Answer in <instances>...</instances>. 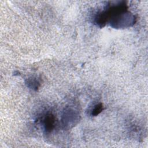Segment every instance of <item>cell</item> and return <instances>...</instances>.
Here are the masks:
<instances>
[{
    "instance_id": "obj_4",
    "label": "cell",
    "mask_w": 148,
    "mask_h": 148,
    "mask_svg": "<svg viewBox=\"0 0 148 148\" xmlns=\"http://www.w3.org/2000/svg\"><path fill=\"white\" fill-rule=\"evenodd\" d=\"M20 72H18V71H15L14 72V75H19L20 74Z\"/></svg>"
},
{
    "instance_id": "obj_3",
    "label": "cell",
    "mask_w": 148,
    "mask_h": 148,
    "mask_svg": "<svg viewBox=\"0 0 148 148\" xmlns=\"http://www.w3.org/2000/svg\"><path fill=\"white\" fill-rule=\"evenodd\" d=\"M103 110V105L101 103L95 105L91 110V115L93 116H96L98 115Z\"/></svg>"
},
{
    "instance_id": "obj_1",
    "label": "cell",
    "mask_w": 148,
    "mask_h": 148,
    "mask_svg": "<svg viewBox=\"0 0 148 148\" xmlns=\"http://www.w3.org/2000/svg\"><path fill=\"white\" fill-rule=\"evenodd\" d=\"M55 117L51 114H47L43 119V125L45 130L50 132L53 131L55 127Z\"/></svg>"
},
{
    "instance_id": "obj_2",
    "label": "cell",
    "mask_w": 148,
    "mask_h": 148,
    "mask_svg": "<svg viewBox=\"0 0 148 148\" xmlns=\"http://www.w3.org/2000/svg\"><path fill=\"white\" fill-rule=\"evenodd\" d=\"M25 84L27 87L29 88L33 89L34 90L36 91L40 85V81L39 79L35 77H32L27 79L25 80Z\"/></svg>"
}]
</instances>
